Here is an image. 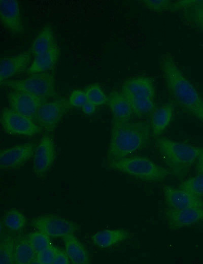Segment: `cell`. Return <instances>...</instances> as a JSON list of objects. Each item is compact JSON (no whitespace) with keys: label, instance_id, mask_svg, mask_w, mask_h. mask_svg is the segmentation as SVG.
Listing matches in <instances>:
<instances>
[{"label":"cell","instance_id":"44dd1931","mask_svg":"<svg viewBox=\"0 0 203 264\" xmlns=\"http://www.w3.org/2000/svg\"><path fill=\"white\" fill-rule=\"evenodd\" d=\"M71 263L73 264H88L90 263L89 253L84 245L74 234H70L62 238Z\"/></svg>","mask_w":203,"mask_h":264},{"label":"cell","instance_id":"7a4b0ae2","mask_svg":"<svg viewBox=\"0 0 203 264\" xmlns=\"http://www.w3.org/2000/svg\"><path fill=\"white\" fill-rule=\"evenodd\" d=\"M151 131L150 124L146 121L123 122L112 119L107 151L108 162L129 156L143 148L150 139Z\"/></svg>","mask_w":203,"mask_h":264},{"label":"cell","instance_id":"7c38bea8","mask_svg":"<svg viewBox=\"0 0 203 264\" xmlns=\"http://www.w3.org/2000/svg\"><path fill=\"white\" fill-rule=\"evenodd\" d=\"M9 108L33 120L39 107L48 98L40 97L28 92L9 90L7 93Z\"/></svg>","mask_w":203,"mask_h":264},{"label":"cell","instance_id":"d6a6232c","mask_svg":"<svg viewBox=\"0 0 203 264\" xmlns=\"http://www.w3.org/2000/svg\"><path fill=\"white\" fill-rule=\"evenodd\" d=\"M70 263V259L65 251L58 249L53 264H69Z\"/></svg>","mask_w":203,"mask_h":264},{"label":"cell","instance_id":"2e32d148","mask_svg":"<svg viewBox=\"0 0 203 264\" xmlns=\"http://www.w3.org/2000/svg\"><path fill=\"white\" fill-rule=\"evenodd\" d=\"M31 54L29 51L0 59V83L16 75L26 73L30 65Z\"/></svg>","mask_w":203,"mask_h":264},{"label":"cell","instance_id":"277c9868","mask_svg":"<svg viewBox=\"0 0 203 264\" xmlns=\"http://www.w3.org/2000/svg\"><path fill=\"white\" fill-rule=\"evenodd\" d=\"M121 92L137 117L151 115L155 109V87L150 77L140 76L127 79L122 85Z\"/></svg>","mask_w":203,"mask_h":264},{"label":"cell","instance_id":"5b68a950","mask_svg":"<svg viewBox=\"0 0 203 264\" xmlns=\"http://www.w3.org/2000/svg\"><path fill=\"white\" fill-rule=\"evenodd\" d=\"M108 167L117 172L147 182H161L170 175L168 170L150 159L139 156H127L108 162Z\"/></svg>","mask_w":203,"mask_h":264},{"label":"cell","instance_id":"f546056e","mask_svg":"<svg viewBox=\"0 0 203 264\" xmlns=\"http://www.w3.org/2000/svg\"><path fill=\"white\" fill-rule=\"evenodd\" d=\"M26 237L37 253L51 245L50 237L39 230L29 233Z\"/></svg>","mask_w":203,"mask_h":264},{"label":"cell","instance_id":"484cf974","mask_svg":"<svg viewBox=\"0 0 203 264\" xmlns=\"http://www.w3.org/2000/svg\"><path fill=\"white\" fill-rule=\"evenodd\" d=\"M140 3L146 10L156 13L177 12V1L142 0Z\"/></svg>","mask_w":203,"mask_h":264},{"label":"cell","instance_id":"e0dca14e","mask_svg":"<svg viewBox=\"0 0 203 264\" xmlns=\"http://www.w3.org/2000/svg\"><path fill=\"white\" fill-rule=\"evenodd\" d=\"M178 13L184 25L203 34V0H182Z\"/></svg>","mask_w":203,"mask_h":264},{"label":"cell","instance_id":"6da1fadb","mask_svg":"<svg viewBox=\"0 0 203 264\" xmlns=\"http://www.w3.org/2000/svg\"><path fill=\"white\" fill-rule=\"evenodd\" d=\"M167 92L173 101L185 111L203 123V98L185 76L170 53L158 60Z\"/></svg>","mask_w":203,"mask_h":264},{"label":"cell","instance_id":"d6986e66","mask_svg":"<svg viewBox=\"0 0 203 264\" xmlns=\"http://www.w3.org/2000/svg\"><path fill=\"white\" fill-rule=\"evenodd\" d=\"M60 51L57 44L43 54L34 56L26 73L28 75L48 73L55 68L59 58Z\"/></svg>","mask_w":203,"mask_h":264},{"label":"cell","instance_id":"3957f363","mask_svg":"<svg viewBox=\"0 0 203 264\" xmlns=\"http://www.w3.org/2000/svg\"><path fill=\"white\" fill-rule=\"evenodd\" d=\"M156 146L161 158L170 172L178 178H182L187 175L203 150V148L174 141L165 138L158 139Z\"/></svg>","mask_w":203,"mask_h":264},{"label":"cell","instance_id":"8992f818","mask_svg":"<svg viewBox=\"0 0 203 264\" xmlns=\"http://www.w3.org/2000/svg\"><path fill=\"white\" fill-rule=\"evenodd\" d=\"M1 85L10 90L23 91L46 98L55 97V77L50 73L33 74L21 80H6Z\"/></svg>","mask_w":203,"mask_h":264},{"label":"cell","instance_id":"ba28073f","mask_svg":"<svg viewBox=\"0 0 203 264\" xmlns=\"http://www.w3.org/2000/svg\"><path fill=\"white\" fill-rule=\"evenodd\" d=\"M68 100L47 101L38 109L33 120L46 134L53 133L65 114L72 108Z\"/></svg>","mask_w":203,"mask_h":264},{"label":"cell","instance_id":"83f0119b","mask_svg":"<svg viewBox=\"0 0 203 264\" xmlns=\"http://www.w3.org/2000/svg\"><path fill=\"white\" fill-rule=\"evenodd\" d=\"M179 188L192 195L202 197L203 196V174L188 178L183 181L179 185Z\"/></svg>","mask_w":203,"mask_h":264},{"label":"cell","instance_id":"8fae6325","mask_svg":"<svg viewBox=\"0 0 203 264\" xmlns=\"http://www.w3.org/2000/svg\"><path fill=\"white\" fill-rule=\"evenodd\" d=\"M36 145L26 143L2 150L0 152L1 170H16L23 167L33 157Z\"/></svg>","mask_w":203,"mask_h":264},{"label":"cell","instance_id":"7402d4cb","mask_svg":"<svg viewBox=\"0 0 203 264\" xmlns=\"http://www.w3.org/2000/svg\"><path fill=\"white\" fill-rule=\"evenodd\" d=\"M174 106L168 104L155 108L151 114V128L153 136H160L168 126L173 117Z\"/></svg>","mask_w":203,"mask_h":264},{"label":"cell","instance_id":"9a60e30c","mask_svg":"<svg viewBox=\"0 0 203 264\" xmlns=\"http://www.w3.org/2000/svg\"><path fill=\"white\" fill-rule=\"evenodd\" d=\"M0 19L2 25L11 34H19L24 32V25L17 1H0Z\"/></svg>","mask_w":203,"mask_h":264},{"label":"cell","instance_id":"30bf717a","mask_svg":"<svg viewBox=\"0 0 203 264\" xmlns=\"http://www.w3.org/2000/svg\"><path fill=\"white\" fill-rule=\"evenodd\" d=\"M56 158L54 140L48 135L43 136L36 145L33 156L34 175L39 178H45L53 167Z\"/></svg>","mask_w":203,"mask_h":264},{"label":"cell","instance_id":"d4e9b609","mask_svg":"<svg viewBox=\"0 0 203 264\" xmlns=\"http://www.w3.org/2000/svg\"><path fill=\"white\" fill-rule=\"evenodd\" d=\"M1 222L8 229L17 232L25 226L26 218L20 210L16 208H11L6 211Z\"/></svg>","mask_w":203,"mask_h":264},{"label":"cell","instance_id":"5bb4252c","mask_svg":"<svg viewBox=\"0 0 203 264\" xmlns=\"http://www.w3.org/2000/svg\"><path fill=\"white\" fill-rule=\"evenodd\" d=\"M164 216L171 229L189 226L203 220V208L176 210L167 208Z\"/></svg>","mask_w":203,"mask_h":264},{"label":"cell","instance_id":"836d02e7","mask_svg":"<svg viewBox=\"0 0 203 264\" xmlns=\"http://www.w3.org/2000/svg\"><path fill=\"white\" fill-rule=\"evenodd\" d=\"M96 106L89 102H87L82 107V112L87 115H91L94 113L96 111Z\"/></svg>","mask_w":203,"mask_h":264},{"label":"cell","instance_id":"cb8c5ba5","mask_svg":"<svg viewBox=\"0 0 203 264\" xmlns=\"http://www.w3.org/2000/svg\"><path fill=\"white\" fill-rule=\"evenodd\" d=\"M37 253L25 237H19L15 240L14 263H35Z\"/></svg>","mask_w":203,"mask_h":264},{"label":"cell","instance_id":"4dcf8cb0","mask_svg":"<svg viewBox=\"0 0 203 264\" xmlns=\"http://www.w3.org/2000/svg\"><path fill=\"white\" fill-rule=\"evenodd\" d=\"M58 249L51 244L43 249L37 253L35 263L53 264Z\"/></svg>","mask_w":203,"mask_h":264},{"label":"cell","instance_id":"1f68e13d","mask_svg":"<svg viewBox=\"0 0 203 264\" xmlns=\"http://www.w3.org/2000/svg\"><path fill=\"white\" fill-rule=\"evenodd\" d=\"M72 107L82 108L88 101L84 90L75 89L72 91L68 99Z\"/></svg>","mask_w":203,"mask_h":264},{"label":"cell","instance_id":"4fadbf2b","mask_svg":"<svg viewBox=\"0 0 203 264\" xmlns=\"http://www.w3.org/2000/svg\"><path fill=\"white\" fill-rule=\"evenodd\" d=\"M164 202L167 208L180 210L203 208V198L192 195L182 189L170 185L162 188Z\"/></svg>","mask_w":203,"mask_h":264},{"label":"cell","instance_id":"603a6c76","mask_svg":"<svg viewBox=\"0 0 203 264\" xmlns=\"http://www.w3.org/2000/svg\"><path fill=\"white\" fill-rule=\"evenodd\" d=\"M57 45L54 31L50 25L44 26L31 44L28 51L36 56L47 52Z\"/></svg>","mask_w":203,"mask_h":264},{"label":"cell","instance_id":"52a82bcc","mask_svg":"<svg viewBox=\"0 0 203 264\" xmlns=\"http://www.w3.org/2000/svg\"><path fill=\"white\" fill-rule=\"evenodd\" d=\"M1 124L3 131L11 136L32 137L42 131L33 120L10 108L2 109Z\"/></svg>","mask_w":203,"mask_h":264},{"label":"cell","instance_id":"4316f807","mask_svg":"<svg viewBox=\"0 0 203 264\" xmlns=\"http://www.w3.org/2000/svg\"><path fill=\"white\" fill-rule=\"evenodd\" d=\"M15 240L10 236L4 235L0 242V263H14Z\"/></svg>","mask_w":203,"mask_h":264},{"label":"cell","instance_id":"9c48e42d","mask_svg":"<svg viewBox=\"0 0 203 264\" xmlns=\"http://www.w3.org/2000/svg\"><path fill=\"white\" fill-rule=\"evenodd\" d=\"M30 224L37 230L53 238H62L66 235L74 234L80 228L76 222L54 214L38 216L32 219Z\"/></svg>","mask_w":203,"mask_h":264},{"label":"cell","instance_id":"f1b7e54d","mask_svg":"<svg viewBox=\"0 0 203 264\" xmlns=\"http://www.w3.org/2000/svg\"><path fill=\"white\" fill-rule=\"evenodd\" d=\"M88 101L99 106L107 103L108 96L100 86L97 83L89 85L84 88Z\"/></svg>","mask_w":203,"mask_h":264},{"label":"cell","instance_id":"ffe728a7","mask_svg":"<svg viewBox=\"0 0 203 264\" xmlns=\"http://www.w3.org/2000/svg\"><path fill=\"white\" fill-rule=\"evenodd\" d=\"M129 237V232L124 228L104 229L93 234L91 241L96 247L106 249L120 243Z\"/></svg>","mask_w":203,"mask_h":264},{"label":"cell","instance_id":"e575fe53","mask_svg":"<svg viewBox=\"0 0 203 264\" xmlns=\"http://www.w3.org/2000/svg\"><path fill=\"white\" fill-rule=\"evenodd\" d=\"M195 170L197 174H203V150L197 160Z\"/></svg>","mask_w":203,"mask_h":264},{"label":"cell","instance_id":"ac0fdd59","mask_svg":"<svg viewBox=\"0 0 203 264\" xmlns=\"http://www.w3.org/2000/svg\"><path fill=\"white\" fill-rule=\"evenodd\" d=\"M107 104L111 112L113 120L130 121L133 112L130 104L121 92L113 91L110 93Z\"/></svg>","mask_w":203,"mask_h":264}]
</instances>
